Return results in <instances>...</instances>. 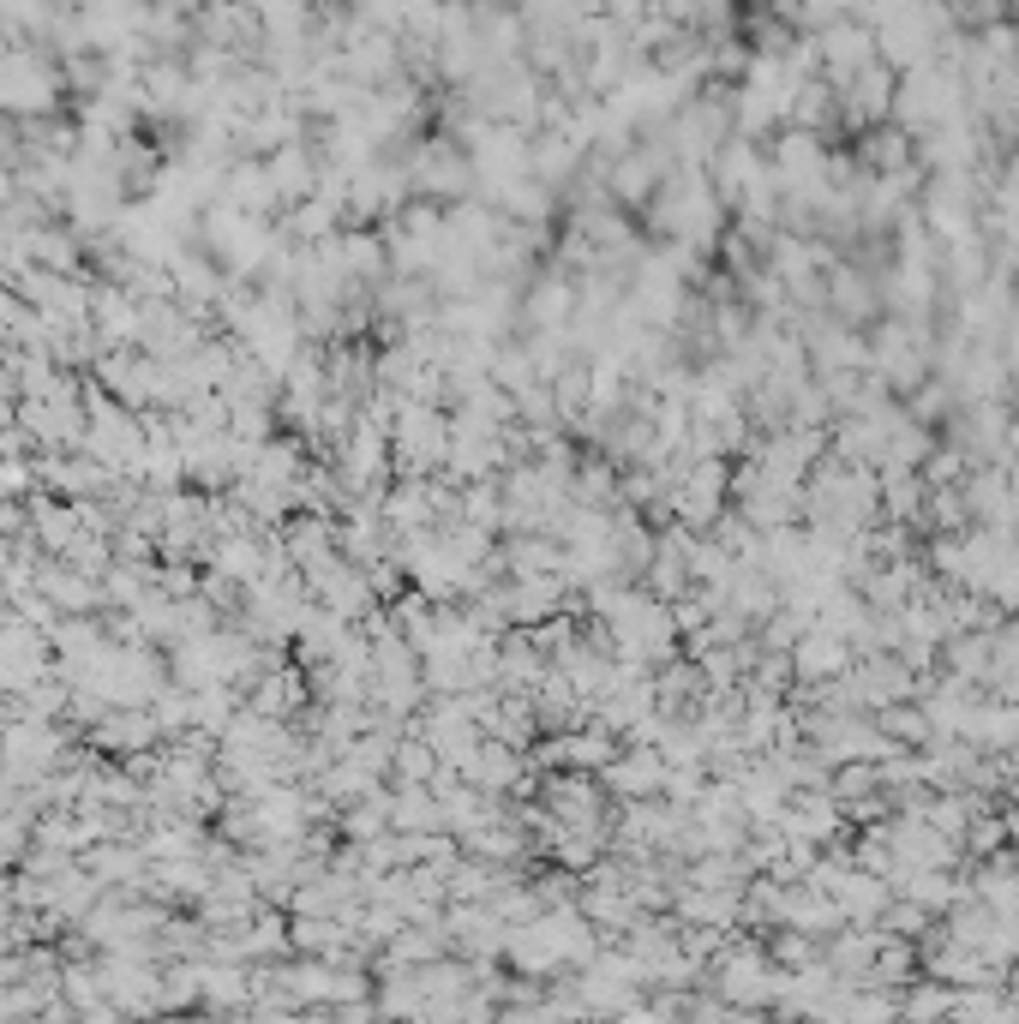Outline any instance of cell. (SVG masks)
<instances>
[{"mask_svg":"<svg viewBox=\"0 0 1019 1024\" xmlns=\"http://www.w3.org/2000/svg\"><path fill=\"white\" fill-rule=\"evenodd\" d=\"M708 420H726V426H744L738 414H726V407H719V395H714V402H708ZM708 444H714V432H708V426H696V449H702V456H714Z\"/></svg>","mask_w":1019,"mask_h":1024,"instance_id":"cell-1","label":"cell"}]
</instances>
